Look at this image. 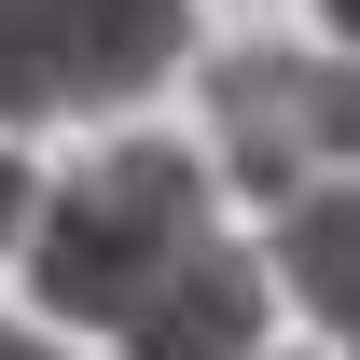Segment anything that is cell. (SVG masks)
Returning <instances> with one entry per match:
<instances>
[{"mask_svg":"<svg viewBox=\"0 0 360 360\" xmlns=\"http://www.w3.org/2000/svg\"><path fill=\"white\" fill-rule=\"evenodd\" d=\"M222 167L208 153H180V139H125V153H97L42 194V222H28V291L56 319H84V333H139V319L167 305L180 277L222 250Z\"/></svg>","mask_w":360,"mask_h":360,"instance_id":"obj_1","label":"cell"},{"mask_svg":"<svg viewBox=\"0 0 360 360\" xmlns=\"http://www.w3.org/2000/svg\"><path fill=\"white\" fill-rule=\"evenodd\" d=\"M319 14H333V28H347V42H360V0H319Z\"/></svg>","mask_w":360,"mask_h":360,"instance_id":"obj_9","label":"cell"},{"mask_svg":"<svg viewBox=\"0 0 360 360\" xmlns=\"http://www.w3.org/2000/svg\"><path fill=\"white\" fill-rule=\"evenodd\" d=\"M180 28H194V0H84V28H70V111H125L180 70Z\"/></svg>","mask_w":360,"mask_h":360,"instance_id":"obj_4","label":"cell"},{"mask_svg":"<svg viewBox=\"0 0 360 360\" xmlns=\"http://www.w3.org/2000/svg\"><path fill=\"white\" fill-rule=\"evenodd\" d=\"M70 28H84V0H0V139L42 125V111H70Z\"/></svg>","mask_w":360,"mask_h":360,"instance_id":"obj_6","label":"cell"},{"mask_svg":"<svg viewBox=\"0 0 360 360\" xmlns=\"http://www.w3.org/2000/svg\"><path fill=\"white\" fill-rule=\"evenodd\" d=\"M0 360H56V347H42V333H14V319H0Z\"/></svg>","mask_w":360,"mask_h":360,"instance_id":"obj_8","label":"cell"},{"mask_svg":"<svg viewBox=\"0 0 360 360\" xmlns=\"http://www.w3.org/2000/svg\"><path fill=\"white\" fill-rule=\"evenodd\" d=\"M42 222V194H28V167H14V153H0V250H14V236Z\"/></svg>","mask_w":360,"mask_h":360,"instance_id":"obj_7","label":"cell"},{"mask_svg":"<svg viewBox=\"0 0 360 360\" xmlns=\"http://www.w3.org/2000/svg\"><path fill=\"white\" fill-rule=\"evenodd\" d=\"M277 291H291L319 333L360 347V180H319V194L277 208Z\"/></svg>","mask_w":360,"mask_h":360,"instance_id":"obj_5","label":"cell"},{"mask_svg":"<svg viewBox=\"0 0 360 360\" xmlns=\"http://www.w3.org/2000/svg\"><path fill=\"white\" fill-rule=\"evenodd\" d=\"M264 291H277V264L208 250V264H194L167 305L125 333V360H250V347H264Z\"/></svg>","mask_w":360,"mask_h":360,"instance_id":"obj_3","label":"cell"},{"mask_svg":"<svg viewBox=\"0 0 360 360\" xmlns=\"http://www.w3.org/2000/svg\"><path fill=\"white\" fill-rule=\"evenodd\" d=\"M208 167L264 208L360 167V56H291V42L208 56Z\"/></svg>","mask_w":360,"mask_h":360,"instance_id":"obj_2","label":"cell"}]
</instances>
